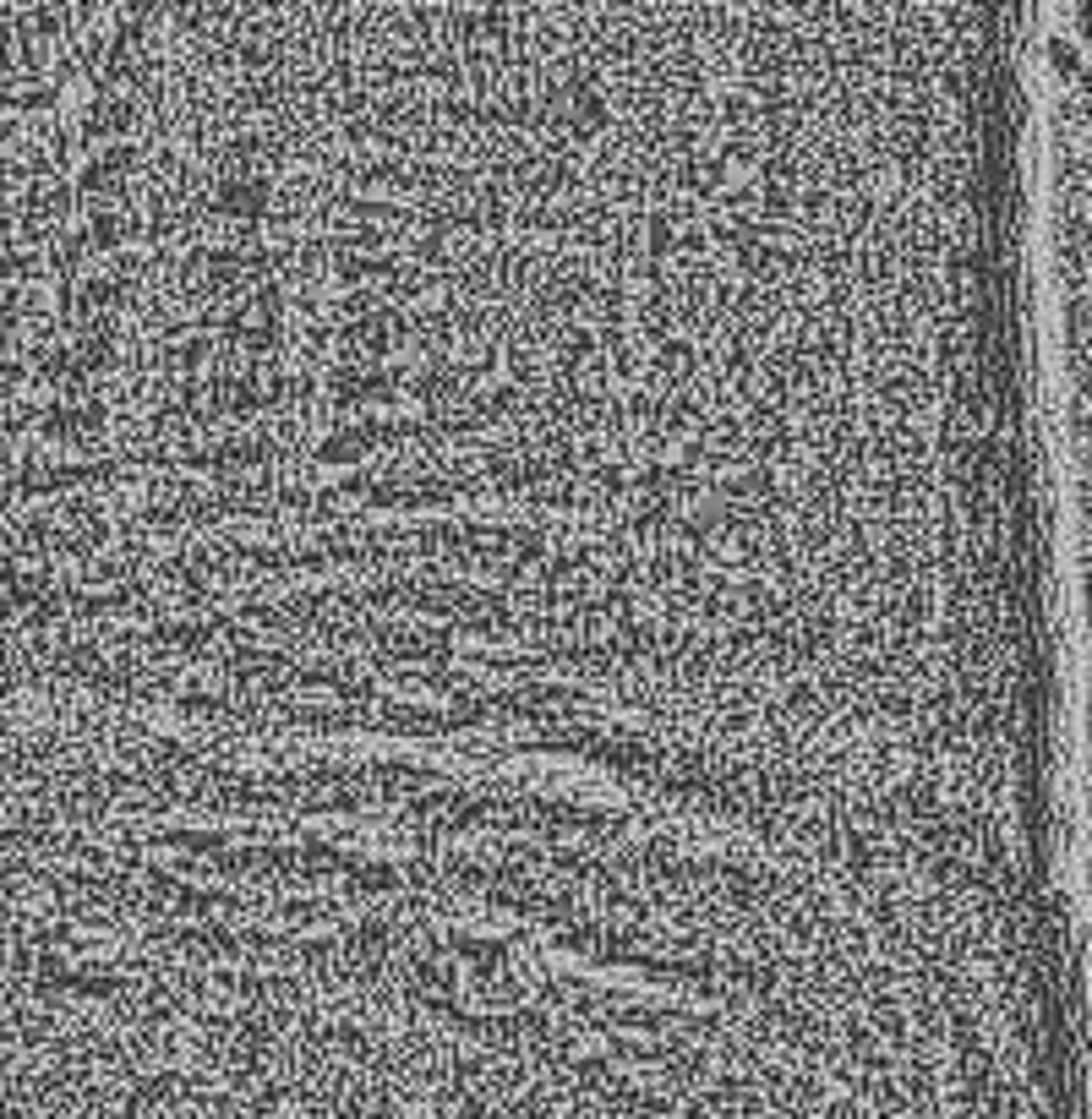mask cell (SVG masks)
Instances as JSON below:
<instances>
[{"instance_id":"6da1fadb","label":"cell","mask_w":1092,"mask_h":1119,"mask_svg":"<svg viewBox=\"0 0 1092 1119\" xmlns=\"http://www.w3.org/2000/svg\"><path fill=\"white\" fill-rule=\"evenodd\" d=\"M994 202L847 0H99L0 82V574L142 721L918 792L1011 622Z\"/></svg>"}]
</instances>
